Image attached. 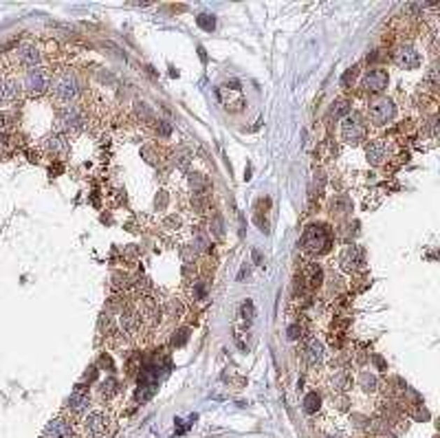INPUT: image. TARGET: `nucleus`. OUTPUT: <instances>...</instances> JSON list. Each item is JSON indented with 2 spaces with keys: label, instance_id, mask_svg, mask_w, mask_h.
<instances>
[{
  "label": "nucleus",
  "instance_id": "2eb2a0df",
  "mask_svg": "<svg viewBox=\"0 0 440 438\" xmlns=\"http://www.w3.org/2000/svg\"><path fill=\"white\" fill-rule=\"evenodd\" d=\"M366 159L370 165H381L388 159V141L385 139H372L366 143Z\"/></svg>",
  "mask_w": 440,
  "mask_h": 438
},
{
  "label": "nucleus",
  "instance_id": "6ab92c4d",
  "mask_svg": "<svg viewBox=\"0 0 440 438\" xmlns=\"http://www.w3.org/2000/svg\"><path fill=\"white\" fill-rule=\"evenodd\" d=\"M337 106H332V115L335 117H348V111H350V104L348 99H337Z\"/></svg>",
  "mask_w": 440,
  "mask_h": 438
},
{
  "label": "nucleus",
  "instance_id": "4468645a",
  "mask_svg": "<svg viewBox=\"0 0 440 438\" xmlns=\"http://www.w3.org/2000/svg\"><path fill=\"white\" fill-rule=\"evenodd\" d=\"M394 62H397L401 69H418L420 66V53L409 47V44H403V47H399L397 51H394Z\"/></svg>",
  "mask_w": 440,
  "mask_h": 438
},
{
  "label": "nucleus",
  "instance_id": "5701e85b",
  "mask_svg": "<svg viewBox=\"0 0 440 438\" xmlns=\"http://www.w3.org/2000/svg\"><path fill=\"white\" fill-rule=\"evenodd\" d=\"M113 392H117V383L115 381H104L101 383V395L104 397H111Z\"/></svg>",
  "mask_w": 440,
  "mask_h": 438
},
{
  "label": "nucleus",
  "instance_id": "f8f14e48",
  "mask_svg": "<svg viewBox=\"0 0 440 438\" xmlns=\"http://www.w3.org/2000/svg\"><path fill=\"white\" fill-rule=\"evenodd\" d=\"M22 97L20 80L13 75H0V106H11Z\"/></svg>",
  "mask_w": 440,
  "mask_h": 438
},
{
  "label": "nucleus",
  "instance_id": "9d476101",
  "mask_svg": "<svg viewBox=\"0 0 440 438\" xmlns=\"http://www.w3.org/2000/svg\"><path fill=\"white\" fill-rule=\"evenodd\" d=\"M40 146H42V150L49 157H57V159H62V157H66L71 153V141H69V137H66V134H62V132H57V130L49 132L47 137H42V143Z\"/></svg>",
  "mask_w": 440,
  "mask_h": 438
},
{
  "label": "nucleus",
  "instance_id": "1a4fd4ad",
  "mask_svg": "<svg viewBox=\"0 0 440 438\" xmlns=\"http://www.w3.org/2000/svg\"><path fill=\"white\" fill-rule=\"evenodd\" d=\"M397 117V106L392 99H376L368 106V119L372 126H385Z\"/></svg>",
  "mask_w": 440,
  "mask_h": 438
},
{
  "label": "nucleus",
  "instance_id": "aec40b11",
  "mask_svg": "<svg viewBox=\"0 0 440 438\" xmlns=\"http://www.w3.org/2000/svg\"><path fill=\"white\" fill-rule=\"evenodd\" d=\"M199 27H203V29H207V31H211V29L216 27V18L209 16V13H201V16H199Z\"/></svg>",
  "mask_w": 440,
  "mask_h": 438
},
{
  "label": "nucleus",
  "instance_id": "ddd939ff",
  "mask_svg": "<svg viewBox=\"0 0 440 438\" xmlns=\"http://www.w3.org/2000/svg\"><path fill=\"white\" fill-rule=\"evenodd\" d=\"M388 84H390V78H388V71H383V69H372L363 75V80H361L363 90H368V93H383Z\"/></svg>",
  "mask_w": 440,
  "mask_h": 438
},
{
  "label": "nucleus",
  "instance_id": "6e6552de",
  "mask_svg": "<svg viewBox=\"0 0 440 438\" xmlns=\"http://www.w3.org/2000/svg\"><path fill=\"white\" fill-rule=\"evenodd\" d=\"M90 407H93V399H90V392L84 386H75L73 392L69 395L66 403H64V414L71 416H84Z\"/></svg>",
  "mask_w": 440,
  "mask_h": 438
},
{
  "label": "nucleus",
  "instance_id": "a211bd4d",
  "mask_svg": "<svg viewBox=\"0 0 440 438\" xmlns=\"http://www.w3.org/2000/svg\"><path fill=\"white\" fill-rule=\"evenodd\" d=\"M119 324H121V330H124V333L132 335L136 330V326H139V315H136L134 311H124L119 317Z\"/></svg>",
  "mask_w": 440,
  "mask_h": 438
},
{
  "label": "nucleus",
  "instance_id": "4be33fe9",
  "mask_svg": "<svg viewBox=\"0 0 440 438\" xmlns=\"http://www.w3.org/2000/svg\"><path fill=\"white\" fill-rule=\"evenodd\" d=\"M315 407H320V399H317V395H308L306 403H304V410L306 412H315Z\"/></svg>",
  "mask_w": 440,
  "mask_h": 438
},
{
  "label": "nucleus",
  "instance_id": "7ed1b4c3",
  "mask_svg": "<svg viewBox=\"0 0 440 438\" xmlns=\"http://www.w3.org/2000/svg\"><path fill=\"white\" fill-rule=\"evenodd\" d=\"M86 126V117L82 113V108L78 104L75 106H62V108H57V115H55V130L66 134V137H71V134H78L82 132Z\"/></svg>",
  "mask_w": 440,
  "mask_h": 438
},
{
  "label": "nucleus",
  "instance_id": "423d86ee",
  "mask_svg": "<svg viewBox=\"0 0 440 438\" xmlns=\"http://www.w3.org/2000/svg\"><path fill=\"white\" fill-rule=\"evenodd\" d=\"M301 245L311 253H324L330 247V232L324 225H308L304 236H301Z\"/></svg>",
  "mask_w": 440,
  "mask_h": 438
},
{
  "label": "nucleus",
  "instance_id": "dca6fc26",
  "mask_svg": "<svg viewBox=\"0 0 440 438\" xmlns=\"http://www.w3.org/2000/svg\"><path fill=\"white\" fill-rule=\"evenodd\" d=\"M339 262L343 271H357L359 267H363V249L359 245H350L348 249H343Z\"/></svg>",
  "mask_w": 440,
  "mask_h": 438
},
{
  "label": "nucleus",
  "instance_id": "b1692460",
  "mask_svg": "<svg viewBox=\"0 0 440 438\" xmlns=\"http://www.w3.org/2000/svg\"><path fill=\"white\" fill-rule=\"evenodd\" d=\"M240 313H242V317H245V320H253V304H251V302H245V304H242V309H240Z\"/></svg>",
  "mask_w": 440,
  "mask_h": 438
},
{
  "label": "nucleus",
  "instance_id": "f257e3e1",
  "mask_svg": "<svg viewBox=\"0 0 440 438\" xmlns=\"http://www.w3.org/2000/svg\"><path fill=\"white\" fill-rule=\"evenodd\" d=\"M49 93H51V99L57 104V108H62V106H75L82 97V84L73 71H59L51 78Z\"/></svg>",
  "mask_w": 440,
  "mask_h": 438
},
{
  "label": "nucleus",
  "instance_id": "39448f33",
  "mask_svg": "<svg viewBox=\"0 0 440 438\" xmlns=\"http://www.w3.org/2000/svg\"><path fill=\"white\" fill-rule=\"evenodd\" d=\"M42 59H44V55H42L38 44H34V42H24V44H20V47L11 53L13 66L22 69V71H31V69L42 66Z\"/></svg>",
  "mask_w": 440,
  "mask_h": 438
},
{
  "label": "nucleus",
  "instance_id": "9b49d317",
  "mask_svg": "<svg viewBox=\"0 0 440 438\" xmlns=\"http://www.w3.org/2000/svg\"><path fill=\"white\" fill-rule=\"evenodd\" d=\"M341 139L350 146H359L366 139V124L357 115H348L341 122Z\"/></svg>",
  "mask_w": 440,
  "mask_h": 438
},
{
  "label": "nucleus",
  "instance_id": "412c9836",
  "mask_svg": "<svg viewBox=\"0 0 440 438\" xmlns=\"http://www.w3.org/2000/svg\"><path fill=\"white\" fill-rule=\"evenodd\" d=\"M322 436H324V438H348V434H346L341 428H337V425H330L328 430H324Z\"/></svg>",
  "mask_w": 440,
  "mask_h": 438
},
{
  "label": "nucleus",
  "instance_id": "20e7f679",
  "mask_svg": "<svg viewBox=\"0 0 440 438\" xmlns=\"http://www.w3.org/2000/svg\"><path fill=\"white\" fill-rule=\"evenodd\" d=\"M20 86H22V95L31 97V99L47 95L49 93V86H51V73L44 69V66L24 71L22 80H20Z\"/></svg>",
  "mask_w": 440,
  "mask_h": 438
},
{
  "label": "nucleus",
  "instance_id": "0eeeda50",
  "mask_svg": "<svg viewBox=\"0 0 440 438\" xmlns=\"http://www.w3.org/2000/svg\"><path fill=\"white\" fill-rule=\"evenodd\" d=\"M40 438H78V428L69 414H57L47 423Z\"/></svg>",
  "mask_w": 440,
  "mask_h": 438
},
{
  "label": "nucleus",
  "instance_id": "f03ea898",
  "mask_svg": "<svg viewBox=\"0 0 440 438\" xmlns=\"http://www.w3.org/2000/svg\"><path fill=\"white\" fill-rule=\"evenodd\" d=\"M111 414L99 407H90V410L80 418V432L84 438H104L111 430Z\"/></svg>",
  "mask_w": 440,
  "mask_h": 438
},
{
  "label": "nucleus",
  "instance_id": "f3484780",
  "mask_svg": "<svg viewBox=\"0 0 440 438\" xmlns=\"http://www.w3.org/2000/svg\"><path fill=\"white\" fill-rule=\"evenodd\" d=\"M324 346L322 341H317V339H308L306 341V348H304V359H306V364L311 368H317V366H322V361H324Z\"/></svg>",
  "mask_w": 440,
  "mask_h": 438
}]
</instances>
